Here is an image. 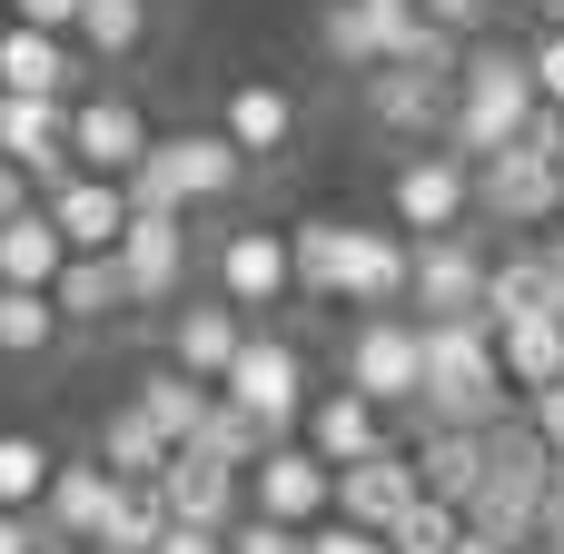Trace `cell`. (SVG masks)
Returning <instances> with one entry per match:
<instances>
[{"label": "cell", "mask_w": 564, "mask_h": 554, "mask_svg": "<svg viewBox=\"0 0 564 554\" xmlns=\"http://www.w3.org/2000/svg\"><path fill=\"white\" fill-rule=\"evenodd\" d=\"M525 397L506 387V357H496V317H446L426 327V406L416 426H496L516 416Z\"/></svg>", "instance_id": "1"}, {"label": "cell", "mask_w": 564, "mask_h": 554, "mask_svg": "<svg viewBox=\"0 0 564 554\" xmlns=\"http://www.w3.org/2000/svg\"><path fill=\"white\" fill-rule=\"evenodd\" d=\"M535 109H545L535 59H525V50H506V40H476V50H466V69H456V119H446V149L496 159V149H516V139L535 129Z\"/></svg>", "instance_id": "2"}, {"label": "cell", "mask_w": 564, "mask_h": 554, "mask_svg": "<svg viewBox=\"0 0 564 554\" xmlns=\"http://www.w3.org/2000/svg\"><path fill=\"white\" fill-rule=\"evenodd\" d=\"M337 377L416 426V406H426V317L416 307H357L347 337H337Z\"/></svg>", "instance_id": "3"}, {"label": "cell", "mask_w": 564, "mask_h": 554, "mask_svg": "<svg viewBox=\"0 0 564 554\" xmlns=\"http://www.w3.org/2000/svg\"><path fill=\"white\" fill-rule=\"evenodd\" d=\"M258 169H248V149L228 139V129H159V149L129 169V188H139V208H218V198H238Z\"/></svg>", "instance_id": "4"}, {"label": "cell", "mask_w": 564, "mask_h": 554, "mask_svg": "<svg viewBox=\"0 0 564 554\" xmlns=\"http://www.w3.org/2000/svg\"><path fill=\"white\" fill-rule=\"evenodd\" d=\"M387 228H406V238H456V228H476V159L466 149H397V169H387Z\"/></svg>", "instance_id": "5"}, {"label": "cell", "mask_w": 564, "mask_h": 554, "mask_svg": "<svg viewBox=\"0 0 564 554\" xmlns=\"http://www.w3.org/2000/svg\"><path fill=\"white\" fill-rule=\"evenodd\" d=\"M476 218H486L496 238H545V228L564 218V159L535 149V139L476 159Z\"/></svg>", "instance_id": "6"}, {"label": "cell", "mask_w": 564, "mask_h": 554, "mask_svg": "<svg viewBox=\"0 0 564 554\" xmlns=\"http://www.w3.org/2000/svg\"><path fill=\"white\" fill-rule=\"evenodd\" d=\"M208 287L238 307V317H278L288 297H297V238L288 228H228V238H208Z\"/></svg>", "instance_id": "7"}, {"label": "cell", "mask_w": 564, "mask_h": 554, "mask_svg": "<svg viewBox=\"0 0 564 554\" xmlns=\"http://www.w3.org/2000/svg\"><path fill=\"white\" fill-rule=\"evenodd\" d=\"M357 109H367L377 139H397V149H436L446 119H456V79H446V69H406V59H377V69L357 79Z\"/></svg>", "instance_id": "8"}, {"label": "cell", "mask_w": 564, "mask_h": 554, "mask_svg": "<svg viewBox=\"0 0 564 554\" xmlns=\"http://www.w3.org/2000/svg\"><path fill=\"white\" fill-rule=\"evenodd\" d=\"M228 406H248L268 436H297L307 426V357H297V337H268V327H248V347H238V367H228V387H218Z\"/></svg>", "instance_id": "9"}, {"label": "cell", "mask_w": 564, "mask_h": 554, "mask_svg": "<svg viewBox=\"0 0 564 554\" xmlns=\"http://www.w3.org/2000/svg\"><path fill=\"white\" fill-rule=\"evenodd\" d=\"M248 515H278V525H327V515H337V466H327L307 436H278V446L248 466Z\"/></svg>", "instance_id": "10"}, {"label": "cell", "mask_w": 564, "mask_h": 554, "mask_svg": "<svg viewBox=\"0 0 564 554\" xmlns=\"http://www.w3.org/2000/svg\"><path fill=\"white\" fill-rule=\"evenodd\" d=\"M486 268H496V248H486L476 228H456V238H416V287H406V307H416L426 327H446V317H486Z\"/></svg>", "instance_id": "11"}, {"label": "cell", "mask_w": 564, "mask_h": 554, "mask_svg": "<svg viewBox=\"0 0 564 554\" xmlns=\"http://www.w3.org/2000/svg\"><path fill=\"white\" fill-rule=\"evenodd\" d=\"M188 258H198L188 208H139L129 238H119V268H129V297L139 307H178L188 297Z\"/></svg>", "instance_id": "12"}, {"label": "cell", "mask_w": 564, "mask_h": 554, "mask_svg": "<svg viewBox=\"0 0 564 554\" xmlns=\"http://www.w3.org/2000/svg\"><path fill=\"white\" fill-rule=\"evenodd\" d=\"M149 149H159V129L139 119V99H129V89H79V99H69V159H79V169L129 178Z\"/></svg>", "instance_id": "13"}, {"label": "cell", "mask_w": 564, "mask_h": 554, "mask_svg": "<svg viewBox=\"0 0 564 554\" xmlns=\"http://www.w3.org/2000/svg\"><path fill=\"white\" fill-rule=\"evenodd\" d=\"M40 198H50V218H59V238H69V248H119V238H129V218H139V188H129V178H109V169H69V178H50Z\"/></svg>", "instance_id": "14"}, {"label": "cell", "mask_w": 564, "mask_h": 554, "mask_svg": "<svg viewBox=\"0 0 564 554\" xmlns=\"http://www.w3.org/2000/svg\"><path fill=\"white\" fill-rule=\"evenodd\" d=\"M248 327H258V317H238L218 287H208V297H178V307H169V367H188L198 387H228Z\"/></svg>", "instance_id": "15"}, {"label": "cell", "mask_w": 564, "mask_h": 554, "mask_svg": "<svg viewBox=\"0 0 564 554\" xmlns=\"http://www.w3.org/2000/svg\"><path fill=\"white\" fill-rule=\"evenodd\" d=\"M218 129L248 149V169H278L297 149V89L288 79H228L218 89Z\"/></svg>", "instance_id": "16"}, {"label": "cell", "mask_w": 564, "mask_h": 554, "mask_svg": "<svg viewBox=\"0 0 564 554\" xmlns=\"http://www.w3.org/2000/svg\"><path fill=\"white\" fill-rule=\"evenodd\" d=\"M0 159H20L40 188L69 178V169H79V159H69V99H50V89H0Z\"/></svg>", "instance_id": "17"}, {"label": "cell", "mask_w": 564, "mask_h": 554, "mask_svg": "<svg viewBox=\"0 0 564 554\" xmlns=\"http://www.w3.org/2000/svg\"><path fill=\"white\" fill-rule=\"evenodd\" d=\"M426 496V476H416V446H377V456H357V466H337V515L347 525H397L406 506Z\"/></svg>", "instance_id": "18"}, {"label": "cell", "mask_w": 564, "mask_h": 554, "mask_svg": "<svg viewBox=\"0 0 564 554\" xmlns=\"http://www.w3.org/2000/svg\"><path fill=\"white\" fill-rule=\"evenodd\" d=\"M159 496H169V525H208V535H228V525L248 515V476H238V466H218V456H198V446H178V456H169Z\"/></svg>", "instance_id": "19"}, {"label": "cell", "mask_w": 564, "mask_h": 554, "mask_svg": "<svg viewBox=\"0 0 564 554\" xmlns=\"http://www.w3.org/2000/svg\"><path fill=\"white\" fill-rule=\"evenodd\" d=\"M327 466H357V456H377V446H397V416L377 406V397H357L347 377L327 387V397H307V426H297Z\"/></svg>", "instance_id": "20"}, {"label": "cell", "mask_w": 564, "mask_h": 554, "mask_svg": "<svg viewBox=\"0 0 564 554\" xmlns=\"http://www.w3.org/2000/svg\"><path fill=\"white\" fill-rule=\"evenodd\" d=\"M109 515H119V476H109L99 456H59V476H50V496H40V525H50L59 545H99Z\"/></svg>", "instance_id": "21"}, {"label": "cell", "mask_w": 564, "mask_h": 554, "mask_svg": "<svg viewBox=\"0 0 564 554\" xmlns=\"http://www.w3.org/2000/svg\"><path fill=\"white\" fill-rule=\"evenodd\" d=\"M486 317H496V327H516V317H564V287H555L545 238H496V268H486Z\"/></svg>", "instance_id": "22"}, {"label": "cell", "mask_w": 564, "mask_h": 554, "mask_svg": "<svg viewBox=\"0 0 564 554\" xmlns=\"http://www.w3.org/2000/svg\"><path fill=\"white\" fill-rule=\"evenodd\" d=\"M79 40L69 30H40V20H0V89H50V99H79Z\"/></svg>", "instance_id": "23"}, {"label": "cell", "mask_w": 564, "mask_h": 554, "mask_svg": "<svg viewBox=\"0 0 564 554\" xmlns=\"http://www.w3.org/2000/svg\"><path fill=\"white\" fill-rule=\"evenodd\" d=\"M357 228L367 218H297L288 238H297V297L307 307H347V287H357Z\"/></svg>", "instance_id": "24"}, {"label": "cell", "mask_w": 564, "mask_h": 554, "mask_svg": "<svg viewBox=\"0 0 564 554\" xmlns=\"http://www.w3.org/2000/svg\"><path fill=\"white\" fill-rule=\"evenodd\" d=\"M79 248L59 238V218H50V198H30L20 218H0V287H59V268H69Z\"/></svg>", "instance_id": "25"}, {"label": "cell", "mask_w": 564, "mask_h": 554, "mask_svg": "<svg viewBox=\"0 0 564 554\" xmlns=\"http://www.w3.org/2000/svg\"><path fill=\"white\" fill-rule=\"evenodd\" d=\"M89 456H99V466H109L119 486H159L178 446H169V436L149 426V406H139V397H119V406L99 416V446H89Z\"/></svg>", "instance_id": "26"}, {"label": "cell", "mask_w": 564, "mask_h": 554, "mask_svg": "<svg viewBox=\"0 0 564 554\" xmlns=\"http://www.w3.org/2000/svg\"><path fill=\"white\" fill-rule=\"evenodd\" d=\"M416 476H426V496L476 506L486 496V426H416Z\"/></svg>", "instance_id": "27"}, {"label": "cell", "mask_w": 564, "mask_h": 554, "mask_svg": "<svg viewBox=\"0 0 564 554\" xmlns=\"http://www.w3.org/2000/svg\"><path fill=\"white\" fill-rule=\"evenodd\" d=\"M387 30H397V10H377V0H317V59L347 79H367L387 59Z\"/></svg>", "instance_id": "28"}, {"label": "cell", "mask_w": 564, "mask_h": 554, "mask_svg": "<svg viewBox=\"0 0 564 554\" xmlns=\"http://www.w3.org/2000/svg\"><path fill=\"white\" fill-rule=\"evenodd\" d=\"M50 297H59V317H69V327H99V317L139 307V297H129V268H119V248H79V258L59 268V287H50Z\"/></svg>", "instance_id": "29"}, {"label": "cell", "mask_w": 564, "mask_h": 554, "mask_svg": "<svg viewBox=\"0 0 564 554\" xmlns=\"http://www.w3.org/2000/svg\"><path fill=\"white\" fill-rule=\"evenodd\" d=\"M496 357H506V387H516V397L564 387V317H516V327H496Z\"/></svg>", "instance_id": "30"}, {"label": "cell", "mask_w": 564, "mask_h": 554, "mask_svg": "<svg viewBox=\"0 0 564 554\" xmlns=\"http://www.w3.org/2000/svg\"><path fill=\"white\" fill-rule=\"evenodd\" d=\"M129 397L149 406V426H159L169 446H188V436L208 426V406H218V387H198V377H188V367H169V357H159V367H149Z\"/></svg>", "instance_id": "31"}, {"label": "cell", "mask_w": 564, "mask_h": 554, "mask_svg": "<svg viewBox=\"0 0 564 554\" xmlns=\"http://www.w3.org/2000/svg\"><path fill=\"white\" fill-rule=\"evenodd\" d=\"M149 30H159V0H79V50L99 69H129L149 50Z\"/></svg>", "instance_id": "32"}, {"label": "cell", "mask_w": 564, "mask_h": 554, "mask_svg": "<svg viewBox=\"0 0 564 554\" xmlns=\"http://www.w3.org/2000/svg\"><path fill=\"white\" fill-rule=\"evenodd\" d=\"M59 337H69V317L50 287H0V357H50Z\"/></svg>", "instance_id": "33"}, {"label": "cell", "mask_w": 564, "mask_h": 554, "mask_svg": "<svg viewBox=\"0 0 564 554\" xmlns=\"http://www.w3.org/2000/svg\"><path fill=\"white\" fill-rule=\"evenodd\" d=\"M50 476H59V456H50L40 436H20V426H0V506H20V515H40V496H50Z\"/></svg>", "instance_id": "34"}, {"label": "cell", "mask_w": 564, "mask_h": 554, "mask_svg": "<svg viewBox=\"0 0 564 554\" xmlns=\"http://www.w3.org/2000/svg\"><path fill=\"white\" fill-rule=\"evenodd\" d=\"M188 446H198V456H218V466H238V476H248V466H258V456H268V446H278V436H268V426H258V416H248V406H228V397H218V406H208V426H198V436H188Z\"/></svg>", "instance_id": "35"}, {"label": "cell", "mask_w": 564, "mask_h": 554, "mask_svg": "<svg viewBox=\"0 0 564 554\" xmlns=\"http://www.w3.org/2000/svg\"><path fill=\"white\" fill-rule=\"evenodd\" d=\"M159 535H169V496L159 486H119V515H109L99 554H159Z\"/></svg>", "instance_id": "36"}, {"label": "cell", "mask_w": 564, "mask_h": 554, "mask_svg": "<svg viewBox=\"0 0 564 554\" xmlns=\"http://www.w3.org/2000/svg\"><path fill=\"white\" fill-rule=\"evenodd\" d=\"M456 535H466V506H446V496H416V506L387 525L397 554H456Z\"/></svg>", "instance_id": "37"}, {"label": "cell", "mask_w": 564, "mask_h": 554, "mask_svg": "<svg viewBox=\"0 0 564 554\" xmlns=\"http://www.w3.org/2000/svg\"><path fill=\"white\" fill-rule=\"evenodd\" d=\"M228 554H307V525H278V515H238Z\"/></svg>", "instance_id": "38"}, {"label": "cell", "mask_w": 564, "mask_h": 554, "mask_svg": "<svg viewBox=\"0 0 564 554\" xmlns=\"http://www.w3.org/2000/svg\"><path fill=\"white\" fill-rule=\"evenodd\" d=\"M307 554H397L377 525H347V515H327V525H307Z\"/></svg>", "instance_id": "39"}, {"label": "cell", "mask_w": 564, "mask_h": 554, "mask_svg": "<svg viewBox=\"0 0 564 554\" xmlns=\"http://www.w3.org/2000/svg\"><path fill=\"white\" fill-rule=\"evenodd\" d=\"M525 59H535V89L564 109V30H535V40H525Z\"/></svg>", "instance_id": "40"}, {"label": "cell", "mask_w": 564, "mask_h": 554, "mask_svg": "<svg viewBox=\"0 0 564 554\" xmlns=\"http://www.w3.org/2000/svg\"><path fill=\"white\" fill-rule=\"evenodd\" d=\"M506 0H426V20H446L456 40H486V20H496Z\"/></svg>", "instance_id": "41"}, {"label": "cell", "mask_w": 564, "mask_h": 554, "mask_svg": "<svg viewBox=\"0 0 564 554\" xmlns=\"http://www.w3.org/2000/svg\"><path fill=\"white\" fill-rule=\"evenodd\" d=\"M40 545H50V525L20 515V506H0V554H40Z\"/></svg>", "instance_id": "42"}, {"label": "cell", "mask_w": 564, "mask_h": 554, "mask_svg": "<svg viewBox=\"0 0 564 554\" xmlns=\"http://www.w3.org/2000/svg\"><path fill=\"white\" fill-rule=\"evenodd\" d=\"M10 20H40V30H69L79 40V0H10Z\"/></svg>", "instance_id": "43"}, {"label": "cell", "mask_w": 564, "mask_h": 554, "mask_svg": "<svg viewBox=\"0 0 564 554\" xmlns=\"http://www.w3.org/2000/svg\"><path fill=\"white\" fill-rule=\"evenodd\" d=\"M30 198H40V178H30V169H20V159H0V218H20V208H30Z\"/></svg>", "instance_id": "44"}, {"label": "cell", "mask_w": 564, "mask_h": 554, "mask_svg": "<svg viewBox=\"0 0 564 554\" xmlns=\"http://www.w3.org/2000/svg\"><path fill=\"white\" fill-rule=\"evenodd\" d=\"M159 554H228V535H208V525H169Z\"/></svg>", "instance_id": "45"}, {"label": "cell", "mask_w": 564, "mask_h": 554, "mask_svg": "<svg viewBox=\"0 0 564 554\" xmlns=\"http://www.w3.org/2000/svg\"><path fill=\"white\" fill-rule=\"evenodd\" d=\"M525 416L545 426V446H555V456H564V387H545V397H525Z\"/></svg>", "instance_id": "46"}, {"label": "cell", "mask_w": 564, "mask_h": 554, "mask_svg": "<svg viewBox=\"0 0 564 554\" xmlns=\"http://www.w3.org/2000/svg\"><path fill=\"white\" fill-rule=\"evenodd\" d=\"M456 554H525V545H506V535H486V525L466 515V535H456Z\"/></svg>", "instance_id": "47"}, {"label": "cell", "mask_w": 564, "mask_h": 554, "mask_svg": "<svg viewBox=\"0 0 564 554\" xmlns=\"http://www.w3.org/2000/svg\"><path fill=\"white\" fill-rule=\"evenodd\" d=\"M564 535V456H555V486H545V545Z\"/></svg>", "instance_id": "48"}, {"label": "cell", "mask_w": 564, "mask_h": 554, "mask_svg": "<svg viewBox=\"0 0 564 554\" xmlns=\"http://www.w3.org/2000/svg\"><path fill=\"white\" fill-rule=\"evenodd\" d=\"M545 258H555V287H564V218L545 228Z\"/></svg>", "instance_id": "49"}, {"label": "cell", "mask_w": 564, "mask_h": 554, "mask_svg": "<svg viewBox=\"0 0 564 554\" xmlns=\"http://www.w3.org/2000/svg\"><path fill=\"white\" fill-rule=\"evenodd\" d=\"M535 30H564V0H535Z\"/></svg>", "instance_id": "50"}, {"label": "cell", "mask_w": 564, "mask_h": 554, "mask_svg": "<svg viewBox=\"0 0 564 554\" xmlns=\"http://www.w3.org/2000/svg\"><path fill=\"white\" fill-rule=\"evenodd\" d=\"M40 554H99V545H59V535H50V545H40Z\"/></svg>", "instance_id": "51"}, {"label": "cell", "mask_w": 564, "mask_h": 554, "mask_svg": "<svg viewBox=\"0 0 564 554\" xmlns=\"http://www.w3.org/2000/svg\"><path fill=\"white\" fill-rule=\"evenodd\" d=\"M377 10H426V0H377Z\"/></svg>", "instance_id": "52"}, {"label": "cell", "mask_w": 564, "mask_h": 554, "mask_svg": "<svg viewBox=\"0 0 564 554\" xmlns=\"http://www.w3.org/2000/svg\"><path fill=\"white\" fill-rule=\"evenodd\" d=\"M535 554H564V535H555V545H535Z\"/></svg>", "instance_id": "53"}, {"label": "cell", "mask_w": 564, "mask_h": 554, "mask_svg": "<svg viewBox=\"0 0 564 554\" xmlns=\"http://www.w3.org/2000/svg\"><path fill=\"white\" fill-rule=\"evenodd\" d=\"M0 20H10V0H0Z\"/></svg>", "instance_id": "54"}]
</instances>
